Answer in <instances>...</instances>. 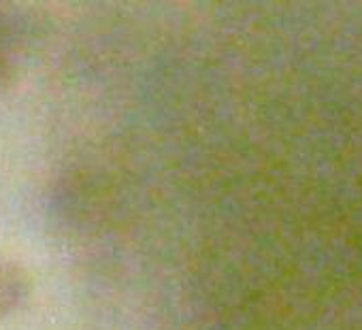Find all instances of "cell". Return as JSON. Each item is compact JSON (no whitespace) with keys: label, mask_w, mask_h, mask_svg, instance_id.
<instances>
[{"label":"cell","mask_w":362,"mask_h":330,"mask_svg":"<svg viewBox=\"0 0 362 330\" xmlns=\"http://www.w3.org/2000/svg\"><path fill=\"white\" fill-rule=\"evenodd\" d=\"M33 294L28 269L7 254H0V322L18 313Z\"/></svg>","instance_id":"obj_2"},{"label":"cell","mask_w":362,"mask_h":330,"mask_svg":"<svg viewBox=\"0 0 362 330\" xmlns=\"http://www.w3.org/2000/svg\"><path fill=\"white\" fill-rule=\"evenodd\" d=\"M35 35L30 16L11 3H0V94L16 86Z\"/></svg>","instance_id":"obj_1"}]
</instances>
